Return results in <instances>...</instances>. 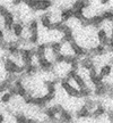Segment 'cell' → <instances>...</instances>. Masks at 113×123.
I'll list each match as a JSON object with an SVG mask.
<instances>
[{
  "label": "cell",
  "mask_w": 113,
  "mask_h": 123,
  "mask_svg": "<svg viewBox=\"0 0 113 123\" xmlns=\"http://www.w3.org/2000/svg\"><path fill=\"white\" fill-rule=\"evenodd\" d=\"M36 64H37L40 70H42L43 72H46V73H51V72H53V68H54L53 62L50 61V59H48L45 56L37 58Z\"/></svg>",
  "instance_id": "7a4b0ae2"
},
{
  "label": "cell",
  "mask_w": 113,
  "mask_h": 123,
  "mask_svg": "<svg viewBox=\"0 0 113 123\" xmlns=\"http://www.w3.org/2000/svg\"><path fill=\"white\" fill-rule=\"evenodd\" d=\"M110 1H111V0H100V2H101L102 5H108Z\"/></svg>",
  "instance_id": "f35d334b"
},
{
  "label": "cell",
  "mask_w": 113,
  "mask_h": 123,
  "mask_svg": "<svg viewBox=\"0 0 113 123\" xmlns=\"http://www.w3.org/2000/svg\"><path fill=\"white\" fill-rule=\"evenodd\" d=\"M40 22H41V24H42V26H43L44 29H48L49 30L50 26H51V24H52V19L50 17L49 13H45V14H42V15H41Z\"/></svg>",
  "instance_id": "5bb4252c"
},
{
  "label": "cell",
  "mask_w": 113,
  "mask_h": 123,
  "mask_svg": "<svg viewBox=\"0 0 113 123\" xmlns=\"http://www.w3.org/2000/svg\"><path fill=\"white\" fill-rule=\"evenodd\" d=\"M40 41V33L37 32H30V37H28V42L30 44H36Z\"/></svg>",
  "instance_id": "7402d4cb"
},
{
  "label": "cell",
  "mask_w": 113,
  "mask_h": 123,
  "mask_svg": "<svg viewBox=\"0 0 113 123\" xmlns=\"http://www.w3.org/2000/svg\"><path fill=\"white\" fill-rule=\"evenodd\" d=\"M27 30L30 31V32H37L39 31V22H37V19H31L30 22H28V25H27Z\"/></svg>",
  "instance_id": "603a6c76"
},
{
  "label": "cell",
  "mask_w": 113,
  "mask_h": 123,
  "mask_svg": "<svg viewBox=\"0 0 113 123\" xmlns=\"http://www.w3.org/2000/svg\"><path fill=\"white\" fill-rule=\"evenodd\" d=\"M37 71H39V66H37V64H34V63L32 62V63H30V64L25 65V72H24V74L26 75V76L32 78L34 74L37 73Z\"/></svg>",
  "instance_id": "8fae6325"
},
{
  "label": "cell",
  "mask_w": 113,
  "mask_h": 123,
  "mask_svg": "<svg viewBox=\"0 0 113 123\" xmlns=\"http://www.w3.org/2000/svg\"><path fill=\"white\" fill-rule=\"evenodd\" d=\"M97 39H98L101 44L108 47V44H109V42H110V37L108 35V31L105 30L104 27H103V29H100V30L97 31Z\"/></svg>",
  "instance_id": "52a82bcc"
},
{
  "label": "cell",
  "mask_w": 113,
  "mask_h": 123,
  "mask_svg": "<svg viewBox=\"0 0 113 123\" xmlns=\"http://www.w3.org/2000/svg\"><path fill=\"white\" fill-rule=\"evenodd\" d=\"M102 15V17L104 18V21H113V9H110V10H105L103 13L101 14Z\"/></svg>",
  "instance_id": "83f0119b"
},
{
  "label": "cell",
  "mask_w": 113,
  "mask_h": 123,
  "mask_svg": "<svg viewBox=\"0 0 113 123\" xmlns=\"http://www.w3.org/2000/svg\"><path fill=\"white\" fill-rule=\"evenodd\" d=\"M111 73H112V66L110 65V64H105V65L101 66L98 74L102 75L103 78H108V76L111 75Z\"/></svg>",
  "instance_id": "ffe728a7"
},
{
  "label": "cell",
  "mask_w": 113,
  "mask_h": 123,
  "mask_svg": "<svg viewBox=\"0 0 113 123\" xmlns=\"http://www.w3.org/2000/svg\"><path fill=\"white\" fill-rule=\"evenodd\" d=\"M91 114H92L91 111L88 110L85 105H83L77 112H76V116H77L78 119H86V117H89Z\"/></svg>",
  "instance_id": "9a60e30c"
},
{
  "label": "cell",
  "mask_w": 113,
  "mask_h": 123,
  "mask_svg": "<svg viewBox=\"0 0 113 123\" xmlns=\"http://www.w3.org/2000/svg\"><path fill=\"white\" fill-rule=\"evenodd\" d=\"M24 4L26 5V7L31 10L35 12L36 8V4H37V0H24Z\"/></svg>",
  "instance_id": "4dcf8cb0"
},
{
  "label": "cell",
  "mask_w": 113,
  "mask_h": 123,
  "mask_svg": "<svg viewBox=\"0 0 113 123\" xmlns=\"http://www.w3.org/2000/svg\"><path fill=\"white\" fill-rule=\"evenodd\" d=\"M89 22H91V26L98 29V27H101L103 25L104 18L102 17V15H94V16L89 17Z\"/></svg>",
  "instance_id": "7c38bea8"
},
{
  "label": "cell",
  "mask_w": 113,
  "mask_h": 123,
  "mask_svg": "<svg viewBox=\"0 0 113 123\" xmlns=\"http://www.w3.org/2000/svg\"><path fill=\"white\" fill-rule=\"evenodd\" d=\"M24 23L21 22V21H18V22H15L14 23L13 27H11V32H13L14 37H16V38H21L23 34V32H24Z\"/></svg>",
  "instance_id": "9c48e42d"
},
{
  "label": "cell",
  "mask_w": 113,
  "mask_h": 123,
  "mask_svg": "<svg viewBox=\"0 0 113 123\" xmlns=\"http://www.w3.org/2000/svg\"><path fill=\"white\" fill-rule=\"evenodd\" d=\"M85 17V14H84V9H74V16L72 18H76L78 21H82Z\"/></svg>",
  "instance_id": "f1b7e54d"
},
{
  "label": "cell",
  "mask_w": 113,
  "mask_h": 123,
  "mask_svg": "<svg viewBox=\"0 0 113 123\" xmlns=\"http://www.w3.org/2000/svg\"><path fill=\"white\" fill-rule=\"evenodd\" d=\"M18 67H19V64L16 63L14 59H11L10 57L5 58L4 68H5V71H6L7 73H16V74H17Z\"/></svg>",
  "instance_id": "3957f363"
},
{
  "label": "cell",
  "mask_w": 113,
  "mask_h": 123,
  "mask_svg": "<svg viewBox=\"0 0 113 123\" xmlns=\"http://www.w3.org/2000/svg\"><path fill=\"white\" fill-rule=\"evenodd\" d=\"M61 47H62V41L54 40V41H50V42H48V48L50 49V50H52L54 54L61 51Z\"/></svg>",
  "instance_id": "e0dca14e"
},
{
  "label": "cell",
  "mask_w": 113,
  "mask_h": 123,
  "mask_svg": "<svg viewBox=\"0 0 113 123\" xmlns=\"http://www.w3.org/2000/svg\"><path fill=\"white\" fill-rule=\"evenodd\" d=\"M43 114L45 116V119L49 120V121H56L58 120V115L53 112V110L51 107H44L43 108Z\"/></svg>",
  "instance_id": "2e32d148"
},
{
  "label": "cell",
  "mask_w": 113,
  "mask_h": 123,
  "mask_svg": "<svg viewBox=\"0 0 113 123\" xmlns=\"http://www.w3.org/2000/svg\"><path fill=\"white\" fill-rule=\"evenodd\" d=\"M9 10H8V8L5 6V5H1L0 4V17H4L6 14L8 13Z\"/></svg>",
  "instance_id": "836d02e7"
},
{
  "label": "cell",
  "mask_w": 113,
  "mask_h": 123,
  "mask_svg": "<svg viewBox=\"0 0 113 123\" xmlns=\"http://www.w3.org/2000/svg\"><path fill=\"white\" fill-rule=\"evenodd\" d=\"M59 120H60L61 122H71L72 121V114L70 113L69 110L63 108L62 112L59 114Z\"/></svg>",
  "instance_id": "ac0fdd59"
},
{
  "label": "cell",
  "mask_w": 113,
  "mask_h": 123,
  "mask_svg": "<svg viewBox=\"0 0 113 123\" xmlns=\"http://www.w3.org/2000/svg\"><path fill=\"white\" fill-rule=\"evenodd\" d=\"M51 108H52L53 112H54L56 115H59L61 112H62V110H63V107H62V105H61V104H56V105L51 106Z\"/></svg>",
  "instance_id": "d6a6232c"
},
{
  "label": "cell",
  "mask_w": 113,
  "mask_h": 123,
  "mask_svg": "<svg viewBox=\"0 0 113 123\" xmlns=\"http://www.w3.org/2000/svg\"><path fill=\"white\" fill-rule=\"evenodd\" d=\"M108 116H109V120L111 121V122H113V110L109 111L108 112Z\"/></svg>",
  "instance_id": "d590c367"
},
{
  "label": "cell",
  "mask_w": 113,
  "mask_h": 123,
  "mask_svg": "<svg viewBox=\"0 0 113 123\" xmlns=\"http://www.w3.org/2000/svg\"><path fill=\"white\" fill-rule=\"evenodd\" d=\"M72 80H74L75 82H76V84H77V87H78L79 89L87 87L86 82H85V79H84V78L80 74H78V72H77V74L74 76V79H72Z\"/></svg>",
  "instance_id": "44dd1931"
},
{
  "label": "cell",
  "mask_w": 113,
  "mask_h": 123,
  "mask_svg": "<svg viewBox=\"0 0 113 123\" xmlns=\"http://www.w3.org/2000/svg\"><path fill=\"white\" fill-rule=\"evenodd\" d=\"M5 121V116H4V114H1L0 113V123H2Z\"/></svg>",
  "instance_id": "ab89813d"
},
{
  "label": "cell",
  "mask_w": 113,
  "mask_h": 123,
  "mask_svg": "<svg viewBox=\"0 0 113 123\" xmlns=\"http://www.w3.org/2000/svg\"><path fill=\"white\" fill-rule=\"evenodd\" d=\"M108 47H109L110 51H113V39H111V38H110V42L108 44Z\"/></svg>",
  "instance_id": "8d00e7d4"
},
{
  "label": "cell",
  "mask_w": 113,
  "mask_h": 123,
  "mask_svg": "<svg viewBox=\"0 0 113 123\" xmlns=\"http://www.w3.org/2000/svg\"><path fill=\"white\" fill-rule=\"evenodd\" d=\"M61 89L70 97V98H80L79 96V89H76L74 86H71L70 81L63 78L61 80Z\"/></svg>",
  "instance_id": "6da1fadb"
},
{
  "label": "cell",
  "mask_w": 113,
  "mask_h": 123,
  "mask_svg": "<svg viewBox=\"0 0 113 123\" xmlns=\"http://www.w3.org/2000/svg\"><path fill=\"white\" fill-rule=\"evenodd\" d=\"M2 18H4V29L6 31H11V27H13L14 23L16 22L15 14L11 13V12H8Z\"/></svg>",
  "instance_id": "5b68a950"
},
{
  "label": "cell",
  "mask_w": 113,
  "mask_h": 123,
  "mask_svg": "<svg viewBox=\"0 0 113 123\" xmlns=\"http://www.w3.org/2000/svg\"><path fill=\"white\" fill-rule=\"evenodd\" d=\"M14 116H15V121L16 122H19V123L27 122V117L24 113H17V114H15Z\"/></svg>",
  "instance_id": "1f68e13d"
},
{
  "label": "cell",
  "mask_w": 113,
  "mask_h": 123,
  "mask_svg": "<svg viewBox=\"0 0 113 123\" xmlns=\"http://www.w3.org/2000/svg\"><path fill=\"white\" fill-rule=\"evenodd\" d=\"M84 105L86 106L88 110L91 111H93L94 108L96 107V105H97V103H96L95 100H93V99H91L89 97H87V98H85V103H84Z\"/></svg>",
  "instance_id": "484cf974"
},
{
  "label": "cell",
  "mask_w": 113,
  "mask_h": 123,
  "mask_svg": "<svg viewBox=\"0 0 113 123\" xmlns=\"http://www.w3.org/2000/svg\"><path fill=\"white\" fill-rule=\"evenodd\" d=\"M88 78H89V80H91V82H92L93 84H94V86L101 84L102 82H103V79H104V78H103L102 75L97 74V73H96V74H94V75H89Z\"/></svg>",
  "instance_id": "cb8c5ba5"
},
{
  "label": "cell",
  "mask_w": 113,
  "mask_h": 123,
  "mask_svg": "<svg viewBox=\"0 0 113 123\" xmlns=\"http://www.w3.org/2000/svg\"><path fill=\"white\" fill-rule=\"evenodd\" d=\"M63 61H65V55L61 53V51L54 54L53 63H56V64H60V63H63Z\"/></svg>",
  "instance_id": "f546056e"
},
{
  "label": "cell",
  "mask_w": 113,
  "mask_h": 123,
  "mask_svg": "<svg viewBox=\"0 0 113 123\" xmlns=\"http://www.w3.org/2000/svg\"><path fill=\"white\" fill-rule=\"evenodd\" d=\"M112 63H113V61H112Z\"/></svg>",
  "instance_id": "60d3db41"
},
{
  "label": "cell",
  "mask_w": 113,
  "mask_h": 123,
  "mask_svg": "<svg viewBox=\"0 0 113 123\" xmlns=\"http://www.w3.org/2000/svg\"><path fill=\"white\" fill-rule=\"evenodd\" d=\"M79 66H80L82 68L87 70V71H89L91 68H93V67H96L95 63H94V61H93V58L88 57V56H84L83 59L79 61Z\"/></svg>",
  "instance_id": "ba28073f"
},
{
  "label": "cell",
  "mask_w": 113,
  "mask_h": 123,
  "mask_svg": "<svg viewBox=\"0 0 113 123\" xmlns=\"http://www.w3.org/2000/svg\"><path fill=\"white\" fill-rule=\"evenodd\" d=\"M74 16V9L72 8H63L60 12V19L62 22H69Z\"/></svg>",
  "instance_id": "30bf717a"
},
{
  "label": "cell",
  "mask_w": 113,
  "mask_h": 123,
  "mask_svg": "<svg viewBox=\"0 0 113 123\" xmlns=\"http://www.w3.org/2000/svg\"><path fill=\"white\" fill-rule=\"evenodd\" d=\"M1 39H5V32H4V30L0 27V40Z\"/></svg>",
  "instance_id": "74e56055"
},
{
  "label": "cell",
  "mask_w": 113,
  "mask_h": 123,
  "mask_svg": "<svg viewBox=\"0 0 113 123\" xmlns=\"http://www.w3.org/2000/svg\"><path fill=\"white\" fill-rule=\"evenodd\" d=\"M22 4H24V0H11V5L17 7V6H21Z\"/></svg>",
  "instance_id": "e575fe53"
},
{
  "label": "cell",
  "mask_w": 113,
  "mask_h": 123,
  "mask_svg": "<svg viewBox=\"0 0 113 123\" xmlns=\"http://www.w3.org/2000/svg\"><path fill=\"white\" fill-rule=\"evenodd\" d=\"M52 5H53L52 0H37L35 12H46L48 9L52 7Z\"/></svg>",
  "instance_id": "8992f818"
},
{
  "label": "cell",
  "mask_w": 113,
  "mask_h": 123,
  "mask_svg": "<svg viewBox=\"0 0 113 123\" xmlns=\"http://www.w3.org/2000/svg\"><path fill=\"white\" fill-rule=\"evenodd\" d=\"M70 43V47H71V50H72V54L76 55L77 57H84L87 55V49H85L84 47H82L78 42H76V40L69 42Z\"/></svg>",
  "instance_id": "277c9868"
},
{
  "label": "cell",
  "mask_w": 113,
  "mask_h": 123,
  "mask_svg": "<svg viewBox=\"0 0 113 123\" xmlns=\"http://www.w3.org/2000/svg\"><path fill=\"white\" fill-rule=\"evenodd\" d=\"M48 49V42L46 43H40L36 48H35V57H43L45 56V51Z\"/></svg>",
  "instance_id": "d6986e66"
},
{
  "label": "cell",
  "mask_w": 113,
  "mask_h": 123,
  "mask_svg": "<svg viewBox=\"0 0 113 123\" xmlns=\"http://www.w3.org/2000/svg\"><path fill=\"white\" fill-rule=\"evenodd\" d=\"M105 113H106V108L98 103V104L96 105L95 108L93 110V113L91 114V116H93L94 119H98V117H101V116H103Z\"/></svg>",
  "instance_id": "4fadbf2b"
},
{
  "label": "cell",
  "mask_w": 113,
  "mask_h": 123,
  "mask_svg": "<svg viewBox=\"0 0 113 123\" xmlns=\"http://www.w3.org/2000/svg\"><path fill=\"white\" fill-rule=\"evenodd\" d=\"M11 97L13 96L8 91H4L1 93V96H0V103H2V104H9L10 100H11Z\"/></svg>",
  "instance_id": "d4e9b609"
},
{
  "label": "cell",
  "mask_w": 113,
  "mask_h": 123,
  "mask_svg": "<svg viewBox=\"0 0 113 123\" xmlns=\"http://www.w3.org/2000/svg\"><path fill=\"white\" fill-rule=\"evenodd\" d=\"M92 93H93V90L91 88H88V87L79 89V96H80V98H87V97L91 96Z\"/></svg>",
  "instance_id": "4316f807"
}]
</instances>
